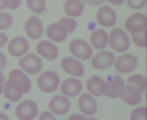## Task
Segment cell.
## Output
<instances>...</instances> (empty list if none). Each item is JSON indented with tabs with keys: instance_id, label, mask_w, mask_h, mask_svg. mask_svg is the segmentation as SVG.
Wrapping results in <instances>:
<instances>
[{
	"instance_id": "4316f807",
	"label": "cell",
	"mask_w": 147,
	"mask_h": 120,
	"mask_svg": "<svg viewBox=\"0 0 147 120\" xmlns=\"http://www.w3.org/2000/svg\"><path fill=\"white\" fill-rule=\"evenodd\" d=\"M12 15L9 12H0V32L6 31L12 26Z\"/></svg>"
},
{
	"instance_id": "2e32d148",
	"label": "cell",
	"mask_w": 147,
	"mask_h": 120,
	"mask_svg": "<svg viewBox=\"0 0 147 120\" xmlns=\"http://www.w3.org/2000/svg\"><path fill=\"white\" fill-rule=\"evenodd\" d=\"M97 23L102 24L103 28H112L117 21V14L111 6H100V9L97 11Z\"/></svg>"
},
{
	"instance_id": "f546056e",
	"label": "cell",
	"mask_w": 147,
	"mask_h": 120,
	"mask_svg": "<svg viewBox=\"0 0 147 120\" xmlns=\"http://www.w3.org/2000/svg\"><path fill=\"white\" fill-rule=\"evenodd\" d=\"M147 117V110L144 106H140L137 110H134L132 114H130V119L132 120H146Z\"/></svg>"
},
{
	"instance_id": "8992f818",
	"label": "cell",
	"mask_w": 147,
	"mask_h": 120,
	"mask_svg": "<svg viewBox=\"0 0 147 120\" xmlns=\"http://www.w3.org/2000/svg\"><path fill=\"white\" fill-rule=\"evenodd\" d=\"M124 88H126V84L121 79V76H112L109 81H106L103 96L111 97V99H117V97H121V94L124 93Z\"/></svg>"
},
{
	"instance_id": "7a4b0ae2",
	"label": "cell",
	"mask_w": 147,
	"mask_h": 120,
	"mask_svg": "<svg viewBox=\"0 0 147 120\" xmlns=\"http://www.w3.org/2000/svg\"><path fill=\"white\" fill-rule=\"evenodd\" d=\"M36 85L38 88L44 93H53L59 88L61 85V79H59V75L52 72V70H47V72L41 73L38 76V81H36Z\"/></svg>"
},
{
	"instance_id": "484cf974",
	"label": "cell",
	"mask_w": 147,
	"mask_h": 120,
	"mask_svg": "<svg viewBox=\"0 0 147 120\" xmlns=\"http://www.w3.org/2000/svg\"><path fill=\"white\" fill-rule=\"evenodd\" d=\"M26 5H28V8L35 15H40L42 12H46V2L44 0H26Z\"/></svg>"
},
{
	"instance_id": "6da1fadb",
	"label": "cell",
	"mask_w": 147,
	"mask_h": 120,
	"mask_svg": "<svg viewBox=\"0 0 147 120\" xmlns=\"http://www.w3.org/2000/svg\"><path fill=\"white\" fill-rule=\"evenodd\" d=\"M108 44L111 46V49L114 52H118V53L127 52V49L130 46V40H129L127 32L124 29L114 28L111 31V34L108 35Z\"/></svg>"
},
{
	"instance_id": "e575fe53",
	"label": "cell",
	"mask_w": 147,
	"mask_h": 120,
	"mask_svg": "<svg viewBox=\"0 0 147 120\" xmlns=\"http://www.w3.org/2000/svg\"><path fill=\"white\" fill-rule=\"evenodd\" d=\"M103 2H105V0H84V3H88L91 6H99Z\"/></svg>"
},
{
	"instance_id": "83f0119b",
	"label": "cell",
	"mask_w": 147,
	"mask_h": 120,
	"mask_svg": "<svg viewBox=\"0 0 147 120\" xmlns=\"http://www.w3.org/2000/svg\"><path fill=\"white\" fill-rule=\"evenodd\" d=\"M59 23L62 24V28L67 31V34H71V32H74L76 26H78V23H76V20L73 17H64L61 18V21Z\"/></svg>"
},
{
	"instance_id": "5bb4252c",
	"label": "cell",
	"mask_w": 147,
	"mask_h": 120,
	"mask_svg": "<svg viewBox=\"0 0 147 120\" xmlns=\"http://www.w3.org/2000/svg\"><path fill=\"white\" fill-rule=\"evenodd\" d=\"M2 94L6 97L9 102H18L24 93H23V88H21V87L15 82L14 79L8 78V81H5V87H3V93H2Z\"/></svg>"
},
{
	"instance_id": "d4e9b609",
	"label": "cell",
	"mask_w": 147,
	"mask_h": 120,
	"mask_svg": "<svg viewBox=\"0 0 147 120\" xmlns=\"http://www.w3.org/2000/svg\"><path fill=\"white\" fill-rule=\"evenodd\" d=\"M124 103H127V105H140L141 100H143V94H138V93H134V91H130L127 88H124V93L121 94V97H120Z\"/></svg>"
},
{
	"instance_id": "52a82bcc",
	"label": "cell",
	"mask_w": 147,
	"mask_h": 120,
	"mask_svg": "<svg viewBox=\"0 0 147 120\" xmlns=\"http://www.w3.org/2000/svg\"><path fill=\"white\" fill-rule=\"evenodd\" d=\"M124 28H126V32H129L130 35H132V34H140V32H146V28H147V18H146V15L141 14V12L132 14L126 20Z\"/></svg>"
},
{
	"instance_id": "74e56055",
	"label": "cell",
	"mask_w": 147,
	"mask_h": 120,
	"mask_svg": "<svg viewBox=\"0 0 147 120\" xmlns=\"http://www.w3.org/2000/svg\"><path fill=\"white\" fill-rule=\"evenodd\" d=\"M105 2H109L111 5H114V6H120V5H123L126 0H105Z\"/></svg>"
},
{
	"instance_id": "836d02e7",
	"label": "cell",
	"mask_w": 147,
	"mask_h": 120,
	"mask_svg": "<svg viewBox=\"0 0 147 120\" xmlns=\"http://www.w3.org/2000/svg\"><path fill=\"white\" fill-rule=\"evenodd\" d=\"M5 67H6V56H5V53L0 50V72H3Z\"/></svg>"
},
{
	"instance_id": "5b68a950",
	"label": "cell",
	"mask_w": 147,
	"mask_h": 120,
	"mask_svg": "<svg viewBox=\"0 0 147 120\" xmlns=\"http://www.w3.org/2000/svg\"><path fill=\"white\" fill-rule=\"evenodd\" d=\"M114 65H115L117 73H130L134 72L135 67L138 65V58L132 55V53H123L118 58H115L114 61Z\"/></svg>"
},
{
	"instance_id": "d6a6232c",
	"label": "cell",
	"mask_w": 147,
	"mask_h": 120,
	"mask_svg": "<svg viewBox=\"0 0 147 120\" xmlns=\"http://www.w3.org/2000/svg\"><path fill=\"white\" fill-rule=\"evenodd\" d=\"M20 5H21V0H8V9L11 11L20 8Z\"/></svg>"
},
{
	"instance_id": "44dd1931",
	"label": "cell",
	"mask_w": 147,
	"mask_h": 120,
	"mask_svg": "<svg viewBox=\"0 0 147 120\" xmlns=\"http://www.w3.org/2000/svg\"><path fill=\"white\" fill-rule=\"evenodd\" d=\"M85 8L84 0H65L64 3V12L67 14V17H79L82 15Z\"/></svg>"
},
{
	"instance_id": "d6986e66",
	"label": "cell",
	"mask_w": 147,
	"mask_h": 120,
	"mask_svg": "<svg viewBox=\"0 0 147 120\" xmlns=\"http://www.w3.org/2000/svg\"><path fill=\"white\" fill-rule=\"evenodd\" d=\"M126 88L130 90V91H134V93H138V94H143V93L146 91L147 88V79H146V76L143 75H130L126 82Z\"/></svg>"
},
{
	"instance_id": "277c9868",
	"label": "cell",
	"mask_w": 147,
	"mask_h": 120,
	"mask_svg": "<svg viewBox=\"0 0 147 120\" xmlns=\"http://www.w3.org/2000/svg\"><path fill=\"white\" fill-rule=\"evenodd\" d=\"M70 52H71V55L74 58L80 59V61H84V59H91L92 56V47L88 44L86 41L80 40V38H76L70 43Z\"/></svg>"
},
{
	"instance_id": "e0dca14e",
	"label": "cell",
	"mask_w": 147,
	"mask_h": 120,
	"mask_svg": "<svg viewBox=\"0 0 147 120\" xmlns=\"http://www.w3.org/2000/svg\"><path fill=\"white\" fill-rule=\"evenodd\" d=\"M59 87H61V93L67 97L79 96L80 91H82V82H80L78 78H73V76L68 79H65Z\"/></svg>"
},
{
	"instance_id": "4dcf8cb0",
	"label": "cell",
	"mask_w": 147,
	"mask_h": 120,
	"mask_svg": "<svg viewBox=\"0 0 147 120\" xmlns=\"http://www.w3.org/2000/svg\"><path fill=\"white\" fill-rule=\"evenodd\" d=\"M127 5H129V8L130 9H141V8H144L146 6V3H147V0H126Z\"/></svg>"
},
{
	"instance_id": "1f68e13d",
	"label": "cell",
	"mask_w": 147,
	"mask_h": 120,
	"mask_svg": "<svg viewBox=\"0 0 147 120\" xmlns=\"http://www.w3.org/2000/svg\"><path fill=\"white\" fill-rule=\"evenodd\" d=\"M40 119H41V120H55L56 116H55V114H53L50 110H49V111H46V113L40 114Z\"/></svg>"
},
{
	"instance_id": "cb8c5ba5",
	"label": "cell",
	"mask_w": 147,
	"mask_h": 120,
	"mask_svg": "<svg viewBox=\"0 0 147 120\" xmlns=\"http://www.w3.org/2000/svg\"><path fill=\"white\" fill-rule=\"evenodd\" d=\"M91 46L94 49H99V50H103L108 46V32L105 29H96L92 31V34L90 37Z\"/></svg>"
},
{
	"instance_id": "8fae6325",
	"label": "cell",
	"mask_w": 147,
	"mask_h": 120,
	"mask_svg": "<svg viewBox=\"0 0 147 120\" xmlns=\"http://www.w3.org/2000/svg\"><path fill=\"white\" fill-rule=\"evenodd\" d=\"M114 61H115L114 53H112V52H108V50H100L97 55L91 56V65H92L96 70L109 68L111 65H114Z\"/></svg>"
},
{
	"instance_id": "9a60e30c",
	"label": "cell",
	"mask_w": 147,
	"mask_h": 120,
	"mask_svg": "<svg viewBox=\"0 0 147 120\" xmlns=\"http://www.w3.org/2000/svg\"><path fill=\"white\" fill-rule=\"evenodd\" d=\"M36 53L40 56H42L44 59L55 61V59L58 58V55H59V50L50 40H42L36 44Z\"/></svg>"
},
{
	"instance_id": "ffe728a7",
	"label": "cell",
	"mask_w": 147,
	"mask_h": 120,
	"mask_svg": "<svg viewBox=\"0 0 147 120\" xmlns=\"http://www.w3.org/2000/svg\"><path fill=\"white\" fill-rule=\"evenodd\" d=\"M105 85H106V81L103 78H100V76H91L88 79V82H86V90L92 96H103Z\"/></svg>"
},
{
	"instance_id": "f1b7e54d",
	"label": "cell",
	"mask_w": 147,
	"mask_h": 120,
	"mask_svg": "<svg viewBox=\"0 0 147 120\" xmlns=\"http://www.w3.org/2000/svg\"><path fill=\"white\" fill-rule=\"evenodd\" d=\"M132 41L134 44H137L138 47H146L147 46V37H146V32H140V34H132Z\"/></svg>"
},
{
	"instance_id": "30bf717a",
	"label": "cell",
	"mask_w": 147,
	"mask_h": 120,
	"mask_svg": "<svg viewBox=\"0 0 147 120\" xmlns=\"http://www.w3.org/2000/svg\"><path fill=\"white\" fill-rule=\"evenodd\" d=\"M70 106H71V103H70V99L67 96H53L50 102H49V110H50L55 116H65V114L68 113Z\"/></svg>"
},
{
	"instance_id": "ba28073f",
	"label": "cell",
	"mask_w": 147,
	"mask_h": 120,
	"mask_svg": "<svg viewBox=\"0 0 147 120\" xmlns=\"http://www.w3.org/2000/svg\"><path fill=\"white\" fill-rule=\"evenodd\" d=\"M61 67L67 75L73 76V78H80L85 73V67L80 62V59L74 58V56H67L61 61Z\"/></svg>"
},
{
	"instance_id": "f35d334b",
	"label": "cell",
	"mask_w": 147,
	"mask_h": 120,
	"mask_svg": "<svg viewBox=\"0 0 147 120\" xmlns=\"http://www.w3.org/2000/svg\"><path fill=\"white\" fill-rule=\"evenodd\" d=\"M3 87H5V78H3V73L0 72V94L3 93Z\"/></svg>"
},
{
	"instance_id": "ac0fdd59",
	"label": "cell",
	"mask_w": 147,
	"mask_h": 120,
	"mask_svg": "<svg viewBox=\"0 0 147 120\" xmlns=\"http://www.w3.org/2000/svg\"><path fill=\"white\" fill-rule=\"evenodd\" d=\"M79 110L82 114H85L86 117L88 116H94V114L97 113V100L94 99V96L92 94H82L79 97Z\"/></svg>"
},
{
	"instance_id": "d590c367",
	"label": "cell",
	"mask_w": 147,
	"mask_h": 120,
	"mask_svg": "<svg viewBox=\"0 0 147 120\" xmlns=\"http://www.w3.org/2000/svg\"><path fill=\"white\" fill-rule=\"evenodd\" d=\"M8 44V37L3 34V32H0V49H2L3 46Z\"/></svg>"
},
{
	"instance_id": "8d00e7d4",
	"label": "cell",
	"mask_w": 147,
	"mask_h": 120,
	"mask_svg": "<svg viewBox=\"0 0 147 120\" xmlns=\"http://www.w3.org/2000/svg\"><path fill=\"white\" fill-rule=\"evenodd\" d=\"M86 116L85 114H73V116H70V120H85Z\"/></svg>"
},
{
	"instance_id": "4fadbf2b",
	"label": "cell",
	"mask_w": 147,
	"mask_h": 120,
	"mask_svg": "<svg viewBox=\"0 0 147 120\" xmlns=\"http://www.w3.org/2000/svg\"><path fill=\"white\" fill-rule=\"evenodd\" d=\"M28 50H29V41L24 37H15L8 43V52L12 56L21 58L28 53Z\"/></svg>"
},
{
	"instance_id": "603a6c76",
	"label": "cell",
	"mask_w": 147,
	"mask_h": 120,
	"mask_svg": "<svg viewBox=\"0 0 147 120\" xmlns=\"http://www.w3.org/2000/svg\"><path fill=\"white\" fill-rule=\"evenodd\" d=\"M9 78L14 79L15 82H17V84L21 87V88H23V93H24V94L30 91V79L28 78V73H24L21 68H14V70H11Z\"/></svg>"
},
{
	"instance_id": "9c48e42d",
	"label": "cell",
	"mask_w": 147,
	"mask_h": 120,
	"mask_svg": "<svg viewBox=\"0 0 147 120\" xmlns=\"http://www.w3.org/2000/svg\"><path fill=\"white\" fill-rule=\"evenodd\" d=\"M15 116L20 120H34L38 116V105L34 100H23L15 108Z\"/></svg>"
},
{
	"instance_id": "60d3db41",
	"label": "cell",
	"mask_w": 147,
	"mask_h": 120,
	"mask_svg": "<svg viewBox=\"0 0 147 120\" xmlns=\"http://www.w3.org/2000/svg\"><path fill=\"white\" fill-rule=\"evenodd\" d=\"M0 120H8V116L5 113H0Z\"/></svg>"
},
{
	"instance_id": "7402d4cb",
	"label": "cell",
	"mask_w": 147,
	"mask_h": 120,
	"mask_svg": "<svg viewBox=\"0 0 147 120\" xmlns=\"http://www.w3.org/2000/svg\"><path fill=\"white\" fill-rule=\"evenodd\" d=\"M46 34L49 37V40H50L52 43H61L64 41L65 38H67V31H65L62 28L61 23H53L47 28Z\"/></svg>"
},
{
	"instance_id": "ab89813d",
	"label": "cell",
	"mask_w": 147,
	"mask_h": 120,
	"mask_svg": "<svg viewBox=\"0 0 147 120\" xmlns=\"http://www.w3.org/2000/svg\"><path fill=\"white\" fill-rule=\"evenodd\" d=\"M8 8V0H0V11Z\"/></svg>"
},
{
	"instance_id": "3957f363",
	"label": "cell",
	"mask_w": 147,
	"mask_h": 120,
	"mask_svg": "<svg viewBox=\"0 0 147 120\" xmlns=\"http://www.w3.org/2000/svg\"><path fill=\"white\" fill-rule=\"evenodd\" d=\"M20 68L28 75H36L42 68V59L36 53H26L18 61Z\"/></svg>"
},
{
	"instance_id": "7c38bea8",
	"label": "cell",
	"mask_w": 147,
	"mask_h": 120,
	"mask_svg": "<svg viewBox=\"0 0 147 120\" xmlns=\"http://www.w3.org/2000/svg\"><path fill=\"white\" fill-rule=\"evenodd\" d=\"M24 31L26 35L32 40H40L42 37V32H44V28H42V21L36 17V15H32L26 20L24 23Z\"/></svg>"
}]
</instances>
